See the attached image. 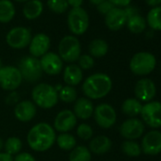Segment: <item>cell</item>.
Instances as JSON below:
<instances>
[{
  "instance_id": "obj_3",
  "label": "cell",
  "mask_w": 161,
  "mask_h": 161,
  "mask_svg": "<svg viewBox=\"0 0 161 161\" xmlns=\"http://www.w3.org/2000/svg\"><path fill=\"white\" fill-rule=\"evenodd\" d=\"M31 98L34 104L42 109H51L59 101L58 90L56 87L45 83L39 84L33 87Z\"/></svg>"
},
{
  "instance_id": "obj_6",
  "label": "cell",
  "mask_w": 161,
  "mask_h": 161,
  "mask_svg": "<svg viewBox=\"0 0 161 161\" xmlns=\"http://www.w3.org/2000/svg\"><path fill=\"white\" fill-rule=\"evenodd\" d=\"M156 65L155 57L150 52H138L136 53L130 61L131 71L139 76H145L150 74Z\"/></svg>"
},
{
  "instance_id": "obj_22",
  "label": "cell",
  "mask_w": 161,
  "mask_h": 161,
  "mask_svg": "<svg viewBox=\"0 0 161 161\" xmlns=\"http://www.w3.org/2000/svg\"><path fill=\"white\" fill-rule=\"evenodd\" d=\"M112 148V141L106 136H98L91 139L89 151L95 154H104Z\"/></svg>"
},
{
  "instance_id": "obj_16",
  "label": "cell",
  "mask_w": 161,
  "mask_h": 161,
  "mask_svg": "<svg viewBox=\"0 0 161 161\" xmlns=\"http://www.w3.org/2000/svg\"><path fill=\"white\" fill-rule=\"evenodd\" d=\"M77 125V118L68 109L60 111L54 119V129L61 133H68Z\"/></svg>"
},
{
  "instance_id": "obj_14",
  "label": "cell",
  "mask_w": 161,
  "mask_h": 161,
  "mask_svg": "<svg viewBox=\"0 0 161 161\" xmlns=\"http://www.w3.org/2000/svg\"><path fill=\"white\" fill-rule=\"evenodd\" d=\"M40 64L43 72L47 75H58L63 69V60L61 57L54 52H47L43 55L40 59Z\"/></svg>"
},
{
  "instance_id": "obj_34",
  "label": "cell",
  "mask_w": 161,
  "mask_h": 161,
  "mask_svg": "<svg viewBox=\"0 0 161 161\" xmlns=\"http://www.w3.org/2000/svg\"><path fill=\"white\" fill-rule=\"evenodd\" d=\"M47 7L56 14H62L67 12L69 8L66 0H47Z\"/></svg>"
},
{
  "instance_id": "obj_40",
  "label": "cell",
  "mask_w": 161,
  "mask_h": 161,
  "mask_svg": "<svg viewBox=\"0 0 161 161\" xmlns=\"http://www.w3.org/2000/svg\"><path fill=\"white\" fill-rule=\"evenodd\" d=\"M68 6L72 7V8H80L82 7L83 3H84V0H66Z\"/></svg>"
},
{
  "instance_id": "obj_42",
  "label": "cell",
  "mask_w": 161,
  "mask_h": 161,
  "mask_svg": "<svg viewBox=\"0 0 161 161\" xmlns=\"http://www.w3.org/2000/svg\"><path fill=\"white\" fill-rule=\"evenodd\" d=\"M145 2L148 6L154 8L161 4V0H145Z\"/></svg>"
},
{
  "instance_id": "obj_17",
  "label": "cell",
  "mask_w": 161,
  "mask_h": 161,
  "mask_svg": "<svg viewBox=\"0 0 161 161\" xmlns=\"http://www.w3.org/2000/svg\"><path fill=\"white\" fill-rule=\"evenodd\" d=\"M135 94L140 102H150L156 94V87L152 80L144 78L139 80L135 86Z\"/></svg>"
},
{
  "instance_id": "obj_32",
  "label": "cell",
  "mask_w": 161,
  "mask_h": 161,
  "mask_svg": "<svg viewBox=\"0 0 161 161\" xmlns=\"http://www.w3.org/2000/svg\"><path fill=\"white\" fill-rule=\"evenodd\" d=\"M58 95H59V99L62 102L66 103H74L78 97V93H77V90L75 89V87L69 86H65L62 87L61 90L58 91Z\"/></svg>"
},
{
  "instance_id": "obj_38",
  "label": "cell",
  "mask_w": 161,
  "mask_h": 161,
  "mask_svg": "<svg viewBox=\"0 0 161 161\" xmlns=\"http://www.w3.org/2000/svg\"><path fill=\"white\" fill-rule=\"evenodd\" d=\"M14 161H36V159L31 153L21 152L14 157Z\"/></svg>"
},
{
  "instance_id": "obj_20",
  "label": "cell",
  "mask_w": 161,
  "mask_h": 161,
  "mask_svg": "<svg viewBox=\"0 0 161 161\" xmlns=\"http://www.w3.org/2000/svg\"><path fill=\"white\" fill-rule=\"evenodd\" d=\"M72 112L74 113L77 119H90L94 113V105L92 101L87 98H80L76 100Z\"/></svg>"
},
{
  "instance_id": "obj_31",
  "label": "cell",
  "mask_w": 161,
  "mask_h": 161,
  "mask_svg": "<svg viewBox=\"0 0 161 161\" xmlns=\"http://www.w3.org/2000/svg\"><path fill=\"white\" fill-rule=\"evenodd\" d=\"M23 147L22 140L17 136H11L7 138V140L4 142V150L5 153H9L12 156H15L19 153H21Z\"/></svg>"
},
{
  "instance_id": "obj_45",
  "label": "cell",
  "mask_w": 161,
  "mask_h": 161,
  "mask_svg": "<svg viewBox=\"0 0 161 161\" xmlns=\"http://www.w3.org/2000/svg\"><path fill=\"white\" fill-rule=\"evenodd\" d=\"M16 2H19V3H26L28 1H30V0H15Z\"/></svg>"
},
{
  "instance_id": "obj_29",
  "label": "cell",
  "mask_w": 161,
  "mask_h": 161,
  "mask_svg": "<svg viewBox=\"0 0 161 161\" xmlns=\"http://www.w3.org/2000/svg\"><path fill=\"white\" fill-rule=\"evenodd\" d=\"M56 142L58 147L64 151H71L77 146V140L75 136L69 133H62L56 136Z\"/></svg>"
},
{
  "instance_id": "obj_21",
  "label": "cell",
  "mask_w": 161,
  "mask_h": 161,
  "mask_svg": "<svg viewBox=\"0 0 161 161\" xmlns=\"http://www.w3.org/2000/svg\"><path fill=\"white\" fill-rule=\"evenodd\" d=\"M63 77H64V82L66 84V86H76L79 84H80V82L83 80L84 74H83V70L80 68L78 64H71L64 69Z\"/></svg>"
},
{
  "instance_id": "obj_10",
  "label": "cell",
  "mask_w": 161,
  "mask_h": 161,
  "mask_svg": "<svg viewBox=\"0 0 161 161\" xmlns=\"http://www.w3.org/2000/svg\"><path fill=\"white\" fill-rule=\"evenodd\" d=\"M93 116L96 123L104 129L111 128L117 120V113L114 107L108 103H101L95 107Z\"/></svg>"
},
{
  "instance_id": "obj_39",
  "label": "cell",
  "mask_w": 161,
  "mask_h": 161,
  "mask_svg": "<svg viewBox=\"0 0 161 161\" xmlns=\"http://www.w3.org/2000/svg\"><path fill=\"white\" fill-rule=\"evenodd\" d=\"M109 1L117 8H123L128 7L133 0H109Z\"/></svg>"
},
{
  "instance_id": "obj_37",
  "label": "cell",
  "mask_w": 161,
  "mask_h": 161,
  "mask_svg": "<svg viewBox=\"0 0 161 161\" xmlns=\"http://www.w3.org/2000/svg\"><path fill=\"white\" fill-rule=\"evenodd\" d=\"M115 8V6L109 1V0H104L103 2L100 3L99 5H97V10L98 12L103 14V15H106L111 10H113Z\"/></svg>"
},
{
  "instance_id": "obj_5",
  "label": "cell",
  "mask_w": 161,
  "mask_h": 161,
  "mask_svg": "<svg viewBox=\"0 0 161 161\" xmlns=\"http://www.w3.org/2000/svg\"><path fill=\"white\" fill-rule=\"evenodd\" d=\"M82 47L79 39L74 35H66L62 38L58 46V55L67 63L77 62L80 56Z\"/></svg>"
},
{
  "instance_id": "obj_43",
  "label": "cell",
  "mask_w": 161,
  "mask_h": 161,
  "mask_svg": "<svg viewBox=\"0 0 161 161\" xmlns=\"http://www.w3.org/2000/svg\"><path fill=\"white\" fill-rule=\"evenodd\" d=\"M89 1H90V3H92L93 5H99L100 3H102V2H103L104 1V0H89Z\"/></svg>"
},
{
  "instance_id": "obj_12",
  "label": "cell",
  "mask_w": 161,
  "mask_h": 161,
  "mask_svg": "<svg viewBox=\"0 0 161 161\" xmlns=\"http://www.w3.org/2000/svg\"><path fill=\"white\" fill-rule=\"evenodd\" d=\"M144 132L143 122L136 118L126 119L119 127L120 135L127 140H134L141 136Z\"/></svg>"
},
{
  "instance_id": "obj_27",
  "label": "cell",
  "mask_w": 161,
  "mask_h": 161,
  "mask_svg": "<svg viewBox=\"0 0 161 161\" xmlns=\"http://www.w3.org/2000/svg\"><path fill=\"white\" fill-rule=\"evenodd\" d=\"M126 25H127L128 30L131 32L137 34V33H141L142 31H144V30L146 29L147 23H146V20L144 19V17L136 14L127 18Z\"/></svg>"
},
{
  "instance_id": "obj_33",
  "label": "cell",
  "mask_w": 161,
  "mask_h": 161,
  "mask_svg": "<svg viewBox=\"0 0 161 161\" xmlns=\"http://www.w3.org/2000/svg\"><path fill=\"white\" fill-rule=\"evenodd\" d=\"M121 150L122 152L131 157H136L138 156L141 153V148L138 145V143L135 142L134 140H126L122 143L121 145Z\"/></svg>"
},
{
  "instance_id": "obj_13",
  "label": "cell",
  "mask_w": 161,
  "mask_h": 161,
  "mask_svg": "<svg viewBox=\"0 0 161 161\" xmlns=\"http://www.w3.org/2000/svg\"><path fill=\"white\" fill-rule=\"evenodd\" d=\"M141 151L145 154L156 155L161 153V132L153 130L144 136L141 141Z\"/></svg>"
},
{
  "instance_id": "obj_25",
  "label": "cell",
  "mask_w": 161,
  "mask_h": 161,
  "mask_svg": "<svg viewBox=\"0 0 161 161\" xmlns=\"http://www.w3.org/2000/svg\"><path fill=\"white\" fill-rule=\"evenodd\" d=\"M108 44L103 39H94L90 42L88 46L89 55L93 58H102L104 57L108 52Z\"/></svg>"
},
{
  "instance_id": "obj_1",
  "label": "cell",
  "mask_w": 161,
  "mask_h": 161,
  "mask_svg": "<svg viewBox=\"0 0 161 161\" xmlns=\"http://www.w3.org/2000/svg\"><path fill=\"white\" fill-rule=\"evenodd\" d=\"M56 141L54 128L47 122L35 124L28 133L27 142L31 149L36 152H45L50 149Z\"/></svg>"
},
{
  "instance_id": "obj_7",
  "label": "cell",
  "mask_w": 161,
  "mask_h": 161,
  "mask_svg": "<svg viewBox=\"0 0 161 161\" xmlns=\"http://www.w3.org/2000/svg\"><path fill=\"white\" fill-rule=\"evenodd\" d=\"M23 80L29 83H35L43 75L40 60L33 56H26L20 60L18 67Z\"/></svg>"
},
{
  "instance_id": "obj_4",
  "label": "cell",
  "mask_w": 161,
  "mask_h": 161,
  "mask_svg": "<svg viewBox=\"0 0 161 161\" xmlns=\"http://www.w3.org/2000/svg\"><path fill=\"white\" fill-rule=\"evenodd\" d=\"M67 27L74 36L86 33L89 28V16L86 11L82 7L72 8L67 14Z\"/></svg>"
},
{
  "instance_id": "obj_18",
  "label": "cell",
  "mask_w": 161,
  "mask_h": 161,
  "mask_svg": "<svg viewBox=\"0 0 161 161\" xmlns=\"http://www.w3.org/2000/svg\"><path fill=\"white\" fill-rule=\"evenodd\" d=\"M104 21L106 27L110 31H119L126 25L127 22V16L124 12V9L115 7L105 15Z\"/></svg>"
},
{
  "instance_id": "obj_41",
  "label": "cell",
  "mask_w": 161,
  "mask_h": 161,
  "mask_svg": "<svg viewBox=\"0 0 161 161\" xmlns=\"http://www.w3.org/2000/svg\"><path fill=\"white\" fill-rule=\"evenodd\" d=\"M0 161H14V156L10 155L5 152H0Z\"/></svg>"
},
{
  "instance_id": "obj_46",
  "label": "cell",
  "mask_w": 161,
  "mask_h": 161,
  "mask_svg": "<svg viewBox=\"0 0 161 161\" xmlns=\"http://www.w3.org/2000/svg\"><path fill=\"white\" fill-rule=\"evenodd\" d=\"M2 67V62H1V59H0V68Z\"/></svg>"
},
{
  "instance_id": "obj_11",
  "label": "cell",
  "mask_w": 161,
  "mask_h": 161,
  "mask_svg": "<svg viewBox=\"0 0 161 161\" xmlns=\"http://www.w3.org/2000/svg\"><path fill=\"white\" fill-rule=\"evenodd\" d=\"M140 115L148 126L152 128L161 127V103L149 102L142 106Z\"/></svg>"
},
{
  "instance_id": "obj_36",
  "label": "cell",
  "mask_w": 161,
  "mask_h": 161,
  "mask_svg": "<svg viewBox=\"0 0 161 161\" xmlns=\"http://www.w3.org/2000/svg\"><path fill=\"white\" fill-rule=\"evenodd\" d=\"M94 58L89 54H80L78 59V65L82 70H89L94 66Z\"/></svg>"
},
{
  "instance_id": "obj_44",
  "label": "cell",
  "mask_w": 161,
  "mask_h": 161,
  "mask_svg": "<svg viewBox=\"0 0 161 161\" xmlns=\"http://www.w3.org/2000/svg\"><path fill=\"white\" fill-rule=\"evenodd\" d=\"M4 149V141L2 140V138L0 137V152Z\"/></svg>"
},
{
  "instance_id": "obj_15",
  "label": "cell",
  "mask_w": 161,
  "mask_h": 161,
  "mask_svg": "<svg viewBox=\"0 0 161 161\" xmlns=\"http://www.w3.org/2000/svg\"><path fill=\"white\" fill-rule=\"evenodd\" d=\"M50 47V38L46 33H37L32 38L29 45V51L31 56L41 58L48 52Z\"/></svg>"
},
{
  "instance_id": "obj_19",
  "label": "cell",
  "mask_w": 161,
  "mask_h": 161,
  "mask_svg": "<svg viewBox=\"0 0 161 161\" xmlns=\"http://www.w3.org/2000/svg\"><path fill=\"white\" fill-rule=\"evenodd\" d=\"M14 116L21 122H29L34 119L37 106L31 101H22L14 107Z\"/></svg>"
},
{
  "instance_id": "obj_2",
  "label": "cell",
  "mask_w": 161,
  "mask_h": 161,
  "mask_svg": "<svg viewBox=\"0 0 161 161\" xmlns=\"http://www.w3.org/2000/svg\"><path fill=\"white\" fill-rule=\"evenodd\" d=\"M112 89V80L104 73H95L87 77L82 86V90L89 100L103 99Z\"/></svg>"
},
{
  "instance_id": "obj_26",
  "label": "cell",
  "mask_w": 161,
  "mask_h": 161,
  "mask_svg": "<svg viewBox=\"0 0 161 161\" xmlns=\"http://www.w3.org/2000/svg\"><path fill=\"white\" fill-rule=\"evenodd\" d=\"M142 106L143 105L141 104V103L138 100L129 98L123 102V103L121 105V110L126 116L133 118V117L140 115Z\"/></svg>"
},
{
  "instance_id": "obj_28",
  "label": "cell",
  "mask_w": 161,
  "mask_h": 161,
  "mask_svg": "<svg viewBox=\"0 0 161 161\" xmlns=\"http://www.w3.org/2000/svg\"><path fill=\"white\" fill-rule=\"evenodd\" d=\"M91 152L86 146L79 145L70 151L68 160L69 161H91Z\"/></svg>"
},
{
  "instance_id": "obj_24",
  "label": "cell",
  "mask_w": 161,
  "mask_h": 161,
  "mask_svg": "<svg viewBox=\"0 0 161 161\" xmlns=\"http://www.w3.org/2000/svg\"><path fill=\"white\" fill-rule=\"evenodd\" d=\"M15 16V7L11 0H0V23H9Z\"/></svg>"
},
{
  "instance_id": "obj_30",
  "label": "cell",
  "mask_w": 161,
  "mask_h": 161,
  "mask_svg": "<svg viewBox=\"0 0 161 161\" xmlns=\"http://www.w3.org/2000/svg\"><path fill=\"white\" fill-rule=\"evenodd\" d=\"M146 23L152 30L161 31V6L154 7L148 13Z\"/></svg>"
},
{
  "instance_id": "obj_23",
  "label": "cell",
  "mask_w": 161,
  "mask_h": 161,
  "mask_svg": "<svg viewBox=\"0 0 161 161\" xmlns=\"http://www.w3.org/2000/svg\"><path fill=\"white\" fill-rule=\"evenodd\" d=\"M44 11V5L41 0H30L23 8V15L28 20L37 19Z\"/></svg>"
},
{
  "instance_id": "obj_9",
  "label": "cell",
  "mask_w": 161,
  "mask_h": 161,
  "mask_svg": "<svg viewBox=\"0 0 161 161\" xmlns=\"http://www.w3.org/2000/svg\"><path fill=\"white\" fill-rule=\"evenodd\" d=\"M31 31L25 27L13 28L6 35V43L14 49H22L29 47L31 41Z\"/></svg>"
},
{
  "instance_id": "obj_8",
  "label": "cell",
  "mask_w": 161,
  "mask_h": 161,
  "mask_svg": "<svg viewBox=\"0 0 161 161\" xmlns=\"http://www.w3.org/2000/svg\"><path fill=\"white\" fill-rule=\"evenodd\" d=\"M23 78L18 69L14 65H6L0 68V87L7 91L16 90L22 84Z\"/></svg>"
},
{
  "instance_id": "obj_35",
  "label": "cell",
  "mask_w": 161,
  "mask_h": 161,
  "mask_svg": "<svg viewBox=\"0 0 161 161\" xmlns=\"http://www.w3.org/2000/svg\"><path fill=\"white\" fill-rule=\"evenodd\" d=\"M77 136L83 140H88L93 136V129L87 123H80L77 127Z\"/></svg>"
}]
</instances>
